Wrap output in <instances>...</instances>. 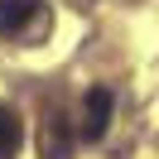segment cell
I'll use <instances>...</instances> for the list:
<instances>
[{
	"mask_svg": "<svg viewBox=\"0 0 159 159\" xmlns=\"http://www.w3.org/2000/svg\"><path fill=\"white\" fill-rule=\"evenodd\" d=\"M106 125H111V92L92 87L87 92V111H82V140H101Z\"/></svg>",
	"mask_w": 159,
	"mask_h": 159,
	"instance_id": "obj_1",
	"label": "cell"
},
{
	"mask_svg": "<svg viewBox=\"0 0 159 159\" xmlns=\"http://www.w3.org/2000/svg\"><path fill=\"white\" fill-rule=\"evenodd\" d=\"M39 0H0V34H20Z\"/></svg>",
	"mask_w": 159,
	"mask_h": 159,
	"instance_id": "obj_2",
	"label": "cell"
},
{
	"mask_svg": "<svg viewBox=\"0 0 159 159\" xmlns=\"http://www.w3.org/2000/svg\"><path fill=\"white\" fill-rule=\"evenodd\" d=\"M20 135H24L20 116H15L10 106H0V159H5V154H15V145H20Z\"/></svg>",
	"mask_w": 159,
	"mask_h": 159,
	"instance_id": "obj_3",
	"label": "cell"
}]
</instances>
